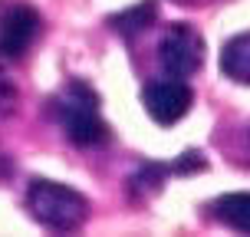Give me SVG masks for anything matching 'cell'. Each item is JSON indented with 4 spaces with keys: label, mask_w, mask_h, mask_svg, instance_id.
<instances>
[{
    "label": "cell",
    "mask_w": 250,
    "mask_h": 237,
    "mask_svg": "<svg viewBox=\"0 0 250 237\" xmlns=\"http://www.w3.org/2000/svg\"><path fill=\"white\" fill-rule=\"evenodd\" d=\"M26 208L40 224L53 231H73L86 221L89 204L76 188L56 185V181H33L26 191Z\"/></svg>",
    "instance_id": "cell-1"
},
{
    "label": "cell",
    "mask_w": 250,
    "mask_h": 237,
    "mask_svg": "<svg viewBox=\"0 0 250 237\" xmlns=\"http://www.w3.org/2000/svg\"><path fill=\"white\" fill-rule=\"evenodd\" d=\"M56 112H60L62 132L73 138L76 145H99L109 135V129L99 115V106H96V96L83 83H73L56 99Z\"/></svg>",
    "instance_id": "cell-2"
},
{
    "label": "cell",
    "mask_w": 250,
    "mask_h": 237,
    "mask_svg": "<svg viewBox=\"0 0 250 237\" xmlns=\"http://www.w3.org/2000/svg\"><path fill=\"white\" fill-rule=\"evenodd\" d=\"M158 60H162L165 73L171 76L198 73L204 63V40L191 23H171L158 43Z\"/></svg>",
    "instance_id": "cell-3"
},
{
    "label": "cell",
    "mask_w": 250,
    "mask_h": 237,
    "mask_svg": "<svg viewBox=\"0 0 250 237\" xmlns=\"http://www.w3.org/2000/svg\"><path fill=\"white\" fill-rule=\"evenodd\" d=\"M40 33V17L30 7L0 3V63L20 60Z\"/></svg>",
    "instance_id": "cell-4"
},
{
    "label": "cell",
    "mask_w": 250,
    "mask_h": 237,
    "mask_svg": "<svg viewBox=\"0 0 250 237\" xmlns=\"http://www.w3.org/2000/svg\"><path fill=\"white\" fill-rule=\"evenodd\" d=\"M142 102H145V112L158 125H171V122H178V119L188 115L194 96H191V89H188L178 76H171V79L151 83V86L142 92Z\"/></svg>",
    "instance_id": "cell-5"
},
{
    "label": "cell",
    "mask_w": 250,
    "mask_h": 237,
    "mask_svg": "<svg viewBox=\"0 0 250 237\" xmlns=\"http://www.w3.org/2000/svg\"><path fill=\"white\" fill-rule=\"evenodd\" d=\"M221 73L240 86H250V33L227 40L221 50Z\"/></svg>",
    "instance_id": "cell-6"
},
{
    "label": "cell",
    "mask_w": 250,
    "mask_h": 237,
    "mask_svg": "<svg viewBox=\"0 0 250 237\" xmlns=\"http://www.w3.org/2000/svg\"><path fill=\"white\" fill-rule=\"evenodd\" d=\"M214 214L234 231H247L250 234V191H234L214 204Z\"/></svg>",
    "instance_id": "cell-7"
},
{
    "label": "cell",
    "mask_w": 250,
    "mask_h": 237,
    "mask_svg": "<svg viewBox=\"0 0 250 237\" xmlns=\"http://www.w3.org/2000/svg\"><path fill=\"white\" fill-rule=\"evenodd\" d=\"M155 17V3H138L135 10L122 13V17H115L112 26L119 33H132V30H142V26H148V20Z\"/></svg>",
    "instance_id": "cell-8"
},
{
    "label": "cell",
    "mask_w": 250,
    "mask_h": 237,
    "mask_svg": "<svg viewBox=\"0 0 250 237\" xmlns=\"http://www.w3.org/2000/svg\"><path fill=\"white\" fill-rule=\"evenodd\" d=\"M17 99H20V92H17V86H13L7 76L0 73V115H7L17 109Z\"/></svg>",
    "instance_id": "cell-9"
}]
</instances>
